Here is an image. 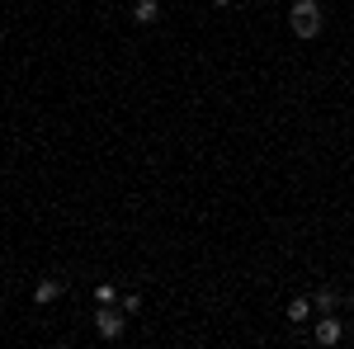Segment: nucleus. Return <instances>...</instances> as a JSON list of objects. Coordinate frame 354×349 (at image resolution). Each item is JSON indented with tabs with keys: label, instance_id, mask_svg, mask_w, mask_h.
I'll list each match as a JSON object with an SVG mask.
<instances>
[{
	"label": "nucleus",
	"instance_id": "f257e3e1",
	"mask_svg": "<svg viewBox=\"0 0 354 349\" xmlns=\"http://www.w3.org/2000/svg\"><path fill=\"white\" fill-rule=\"evenodd\" d=\"M288 24L298 38H317L322 24H326V15H322V0H298L293 10H288Z\"/></svg>",
	"mask_w": 354,
	"mask_h": 349
},
{
	"label": "nucleus",
	"instance_id": "f03ea898",
	"mask_svg": "<svg viewBox=\"0 0 354 349\" xmlns=\"http://www.w3.org/2000/svg\"><path fill=\"white\" fill-rule=\"evenodd\" d=\"M95 330H100L104 340H118V335L128 330V312H113V307H100V312H95Z\"/></svg>",
	"mask_w": 354,
	"mask_h": 349
},
{
	"label": "nucleus",
	"instance_id": "7ed1b4c3",
	"mask_svg": "<svg viewBox=\"0 0 354 349\" xmlns=\"http://www.w3.org/2000/svg\"><path fill=\"white\" fill-rule=\"evenodd\" d=\"M340 335H345V326L335 312H322L317 317V345H340Z\"/></svg>",
	"mask_w": 354,
	"mask_h": 349
},
{
	"label": "nucleus",
	"instance_id": "20e7f679",
	"mask_svg": "<svg viewBox=\"0 0 354 349\" xmlns=\"http://www.w3.org/2000/svg\"><path fill=\"white\" fill-rule=\"evenodd\" d=\"M161 19V0H137L133 5V24H156Z\"/></svg>",
	"mask_w": 354,
	"mask_h": 349
},
{
	"label": "nucleus",
	"instance_id": "39448f33",
	"mask_svg": "<svg viewBox=\"0 0 354 349\" xmlns=\"http://www.w3.org/2000/svg\"><path fill=\"white\" fill-rule=\"evenodd\" d=\"M57 297H62V279H43V283L33 288V302H43V307L57 302Z\"/></svg>",
	"mask_w": 354,
	"mask_h": 349
},
{
	"label": "nucleus",
	"instance_id": "423d86ee",
	"mask_svg": "<svg viewBox=\"0 0 354 349\" xmlns=\"http://www.w3.org/2000/svg\"><path fill=\"white\" fill-rule=\"evenodd\" d=\"M307 317H312V297H293L288 302V326H302Z\"/></svg>",
	"mask_w": 354,
	"mask_h": 349
},
{
	"label": "nucleus",
	"instance_id": "0eeeda50",
	"mask_svg": "<svg viewBox=\"0 0 354 349\" xmlns=\"http://www.w3.org/2000/svg\"><path fill=\"white\" fill-rule=\"evenodd\" d=\"M312 307H317V317H322V312H335V307H340V297H335V288H317V297H312Z\"/></svg>",
	"mask_w": 354,
	"mask_h": 349
},
{
	"label": "nucleus",
	"instance_id": "6e6552de",
	"mask_svg": "<svg viewBox=\"0 0 354 349\" xmlns=\"http://www.w3.org/2000/svg\"><path fill=\"white\" fill-rule=\"evenodd\" d=\"M113 297H118V288H113V283H100V288H95V302H100V307H109Z\"/></svg>",
	"mask_w": 354,
	"mask_h": 349
},
{
	"label": "nucleus",
	"instance_id": "1a4fd4ad",
	"mask_svg": "<svg viewBox=\"0 0 354 349\" xmlns=\"http://www.w3.org/2000/svg\"><path fill=\"white\" fill-rule=\"evenodd\" d=\"M123 312L137 317V312H142V293H123Z\"/></svg>",
	"mask_w": 354,
	"mask_h": 349
},
{
	"label": "nucleus",
	"instance_id": "9d476101",
	"mask_svg": "<svg viewBox=\"0 0 354 349\" xmlns=\"http://www.w3.org/2000/svg\"><path fill=\"white\" fill-rule=\"evenodd\" d=\"M213 5H232V0H213Z\"/></svg>",
	"mask_w": 354,
	"mask_h": 349
},
{
	"label": "nucleus",
	"instance_id": "9b49d317",
	"mask_svg": "<svg viewBox=\"0 0 354 349\" xmlns=\"http://www.w3.org/2000/svg\"><path fill=\"white\" fill-rule=\"evenodd\" d=\"M350 317H354V297H350Z\"/></svg>",
	"mask_w": 354,
	"mask_h": 349
},
{
	"label": "nucleus",
	"instance_id": "f8f14e48",
	"mask_svg": "<svg viewBox=\"0 0 354 349\" xmlns=\"http://www.w3.org/2000/svg\"><path fill=\"white\" fill-rule=\"evenodd\" d=\"M0 43H5V28H0Z\"/></svg>",
	"mask_w": 354,
	"mask_h": 349
}]
</instances>
